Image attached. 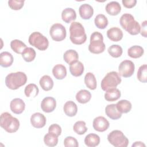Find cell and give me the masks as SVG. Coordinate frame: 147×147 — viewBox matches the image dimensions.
<instances>
[{"label": "cell", "instance_id": "cell-1", "mask_svg": "<svg viewBox=\"0 0 147 147\" xmlns=\"http://www.w3.org/2000/svg\"><path fill=\"white\" fill-rule=\"evenodd\" d=\"M69 38L76 45H81L87 40V35L83 26L79 22H72L69 27Z\"/></svg>", "mask_w": 147, "mask_h": 147}, {"label": "cell", "instance_id": "cell-2", "mask_svg": "<svg viewBox=\"0 0 147 147\" xmlns=\"http://www.w3.org/2000/svg\"><path fill=\"white\" fill-rule=\"evenodd\" d=\"M119 23L122 28L131 35H137L140 33L141 26L139 23L130 14H123L120 18Z\"/></svg>", "mask_w": 147, "mask_h": 147}, {"label": "cell", "instance_id": "cell-3", "mask_svg": "<svg viewBox=\"0 0 147 147\" xmlns=\"http://www.w3.org/2000/svg\"><path fill=\"white\" fill-rule=\"evenodd\" d=\"M27 76L23 72H12L8 74L5 78V84L9 89L14 90L26 84Z\"/></svg>", "mask_w": 147, "mask_h": 147}, {"label": "cell", "instance_id": "cell-4", "mask_svg": "<svg viewBox=\"0 0 147 147\" xmlns=\"http://www.w3.org/2000/svg\"><path fill=\"white\" fill-rule=\"evenodd\" d=\"M0 125L7 132L13 133L16 132L19 129L20 121L9 113L5 112L1 115Z\"/></svg>", "mask_w": 147, "mask_h": 147}, {"label": "cell", "instance_id": "cell-5", "mask_svg": "<svg viewBox=\"0 0 147 147\" xmlns=\"http://www.w3.org/2000/svg\"><path fill=\"white\" fill-rule=\"evenodd\" d=\"M106 46L103 42V35L98 32H94L90 36L88 45L89 51L94 54H99L104 52Z\"/></svg>", "mask_w": 147, "mask_h": 147}, {"label": "cell", "instance_id": "cell-6", "mask_svg": "<svg viewBox=\"0 0 147 147\" xmlns=\"http://www.w3.org/2000/svg\"><path fill=\"white\" fill-rule=\"evenodd\" d=\"M121 80L119 74L116 71L108 72L101 82V88L106 91L110 88L116 87L121 83Z\"/></svg>", "mask_w": 147, "mask_h": 147}, {"label": "cell", "instance_id": "cell-7", "mask_svg": "<svg viewBox=\"0 0 147 147\" xmlns=\"http://www.w3.org/2000/svg\"><path fill=\"white\" fill-rule=\"evenodd\" d=\"M29 43L40 51L46 50L49 46L48 38L38 32H33L29 37Z\"/></svg>", "mask_w": 147, "mask_h": 147}, {"label": "cell", "instance_id": "cell-8", "mask_svg": "<svg viewBox=\"0 0 147 147\" xmlns=\"http://www.w3.org/2000/svg\"><path fill=\"white\" fill-rule=\"evenodd\" d=\"M109 142L115 147H126L129 144V140L123 133L118 130L111 131L107 136Z\"/></svg>", "mask_w": 147, "mask_h": 147}, {"label": "cell", "instance_id": "cell-9", "mask_svg": "<svg viewBox=\"0 0 147 147\" xmlns=\"http://www.w3.org/2000/svg\"><path fill=\"white\" fill-rule=\"evenodd\" d=\"M49 34L53 40L61 41L65 38L67 32L65 28L62 24L56 23L53 24L51 27Z\"/></svg>", "mask_w": 147, "mask_h": 147}, {"label": "cell", "instance_id": "cell-10", "mask_svg": "<svg viewBox=\"0 0 147 147\" xmlns=\"http://www.w3.org/2000/svg\"><path fill=\"white\" fill-rule=\"evenodd\" d=\"M134 69L135 66L133 62L129 60H125L119 65V75L124 78H129L134 74Z\"/></svg>", "mask_w": 147, "mask_h": 147}, {"label": "cell", "instance_id": "cell-11", "mask_svg": "<svg viewBox=\"0 0 147 147\" xmlns=\"http://www.w3.org/2000/svg\"><path fill=\"white\" fill-rule=\"evenodd\" d=\"M92 126L95 130L99 132L106 131L109 127L110 123L106 118L102 116H99L94 118Z\"/></svg>", "mask_w": 147, "mask_h": 147}, {"label": "cell", "instance_id": "cell-12", "mask_svg": "<svg viewBox=\"0 0 147 147\" xmlns=\"http://www.w3.org/2000/svg\"><path fill=\"white\" fill-rule=\"evenodd\" d=\"M56 107V101L53 97L44 98L41 103V108L45 113L52 112Z\"/></svg>", "mask_w": 147, "mask_h": 147}, {"label": "cell", "instance_id": "cell-13", "mask_svg": "<svg viewBox=\"0 0 147 147\" xmlns=\"http://www.w3.org/2000/svg\"><path fill=\"white\" fill-rule=\"evenodd\" d=\"M45 117L40 113H35L30 117V123L36 128H42L46 124Z\"/></svg>", "mask_w": 147, "mask_h": 147}, {"label": "cell", "instance_id": "cell-14", "mask_svg": "<svg viewBox=\"0 0 147 147\" xmlns=\"http://www.w3.org/2000/svg\"><path fill=\"white\" fill-rule=\"evenodd\" d=\"M10 107L13 113L16 114H20L24 111L25 104L21 99L14 98L11 101Z\"/></svg>", "mask_w": 147, "mask_h": 147}, {"label": "cell", "instance_id": "cell-15", "mask_svg": "<svg viewBox=\"0 0 147 147\" xmlns=\"http://www.w3.org/2000/svg\"><path fill=\"white\" fill-rule=\"evenodd\" d=\"M79 13L82 19L89 20L93 16L94 9L90 5L84 3L80 6L79 8Z\"/></svg>", "mask_w": 147, "mask_h": 147}, {"label": "cell", "instance_id": "cell-16", "mask_svg": "<svg viewBox=\"0 0 147 147\" xmlns=\"http://www.w3.org/2000/svg\"><path fill=\"white\" fill-rule=\"evenodd\" d=\"M107 37L112 41H119L123 37L122 30L117 27H113L107 31Z\"/></svg>", "mask_w": 147, "mask_h": 147}, {"label": "cell", "instance_id": "cell-17", "mask_svg": "<svg viewBox=\"0 0 147 147\" xmlns=\"http://www.w3.org/2000/svg\"><path fill=\"white\" fill-rule=\"evenodd\" d=\"M105 113L108 117L113 120L118 119L122 116V113L118 110L115 104L107 105L105 108Z\"/></svg>", "mask_w": 147, "mask_h": 147}, {"label": "cell", "instance_id": "cell-18", "mask_svg": "<svg viewBox=\"0 0 147 147\" xmlns=\"http://www.w3.org/2000/svg\"><path fill=\"white\" fill-rule=\"evenodd\" d=\"M61 18L65 23H70L76 18V13L74 9L69 7L65 8L62 11Z\"/></svg>", "mask_w": 147, "mask_h": 147}, {"label": "cell", "instance_id": "cell-19", "mask_svg": "<svg viewBox=\"0 0 147 147\" xmlns=\"http://www.w3.org/2000/svg\"><path fill=\"white\" fill-rule=\"evenodd\" d=\"M13 60V55L8 52L5 51L0 53V65L2 67L7 68L11 66Z\"/></svg>", "mask_w": 147, "mask_h": 147}, {"label": "cell", "instance_id": "cell-20", "mask_svg": "<svg viewBox=\"0 0 147 147\" xmlns=\"http://www.w3.org/2000/svg\"><path fill=\"white\" fill-rule=\"evenodd\" d=\"M121 94L119 89L112 88L106 91L105 94V99L108 102H114L118 100L121 97Z\"/></svg>", "mask_w": 147, "mask_h": 147}, {"label": "cell", "instance_id": "cell-21", "mask_svg": "<svg viewBox=\"0 0 147 147\" xmlns=\"http://www.w3.org/2000/svg\"><path fill=\"white\" fill-rule=\"evenodd\" d=\"M106 12L111 16H117L121 11V6L117 1H111L109 2L106 6Z\"/></svg>", "mask_w": 147, "mask_h": 147}, {"label": "cell", "instance_id": "cell-22", "mask_svg": "<svg viewBox=\"0 0 147 147\" xmlns=\"http://www.w3.org/2000/svg\"><path fill=\"white\" fill-rule=\"evenodd\" d=\"M52 74L56 79L62 80L67 75L66 67L62 64H57L53 67Z\"/></svg>", "mask_w": 147, "mask_h": 147}, {"label": "cell", "instance_id": "cell-23", "mask_svg": "<svg viewBox=\"0 0 147 147\" xmlns=\"http://www.w3.org/2000/svg\"><path fill=\"white\" fill-rule=\"evenodd\" d=\"M63 110L65 115L68 117L75 116L78 111V107L76 103L71 100L67 101L64 105Z\"/></svg>", "mask_w": 147, "mask_h": 147}, {"label": "cell", "instance_id": "cell-24", "mask_svg": "<svg viewBox=\"0 0 147 147\" xmlns=\"http://www.w3.org/2000/svg\"><path fill=\"white\" fill-rule=\"evenodd\" d=\"M63 59L67 64L71 65L78 61L79 55L76 51L74 49H69L64 52Z\"/></svg>", "mask_w": 147, "mask_h": 147}, {"label": "cell", "instance_id": "cell-25", "mask_svg": "<svg viewBox=\"0 0 147 147\" xmlns=\"http://www.w3.org/2000/svg\"><path fill=\"white\" fill-rule=\"evenodd\" d=\"M69 71L72 75L76 77L80 76L84 72V65L81 61H77L70 65Z\"/></svg>", "mask_w": 147, "mask_h": 147}, {"label": "cell", "instance_id": "cell-26", "mask_svg": "<svg viewBox=\"0 0 147 147\" xmlns=\"http://www.w3.org/2000/svg\"><path fill=\"white\" fill-rule=\"evenodd\" d=\"M84 143L88 147L96 146L100 143V137L94 133L88 134L84 138Z\"/></svg>", "mask_w": 147, "mask_h": 147}, {"label": "cell", "instance_id": "cell-27", "mask_svg": "<svg viewBox=\"0 0 147 147\" xmlns=\"http://www.w3.org/2000/svg\"><path fill=\"white\" fill-rule=\"evenodd\" d=\"M91 98L90 92L86 90H81L76 94V99L80 103L84 104L88 102Z\"/></svg>", "mask_w": 147, "mask_h": 147}, {"label": "cell", "instance_id": "cell-28", "mask_svg": "<svg viewBox=\"0 0 147 147\" xmlns=\"http://www.w3.org/2000/svg\"><path fill=\"white\" fill-rule=\"evenodd\" d=\"M40 85L45 91H49L52 89L53 86V81L49 75H44L40 79Z\"/></svg>", "mask_w": 147, "mask_h": 147}, {"label": "cell", "instance_id": "cell-29", "mask_svg": "<svg viewBox=\"0 0 147 147\" xmlns=\"http://www.w3.org/2000/svg\"><path fill=\"white\" fill-rule=\"evenodd\" d=\"M144 53V50L141 46L134 45L127 50V55L131 58L137 59L141 57Z\"/></svg>", "mask_w": 147, "mask_h": 147}, {"label": "cell", "instance_id": "cell-30", "mask_svg": "<svg viewBox=\"0 0 147 147\" xmlns=\"http://www.w3.org/2000/svg\"><path fill=\"white\" fill-rule=\"evenodd\" d=\"M116 105L117 109L121 113H127L131 109V103L127 100L122 99L118 101Z\"/></svg>", "mask_w": 147, "mask_h": 147}, {"label": "cell", "instance_id": "cell-31", "mask_svg": "<svg viewBox=\"0 0 147 147\" xmlns=\"http://www.w3.org/2000/svg\"><path fill=\"white\" fill-rule=\"evenodd\" d=\"M84 83L87 87L94 90L96 88V80L95 75L91 72H88L84 76Z\"/></svg>", "mask_w": 147, "mask_h": 147}, {"label": "cell", "instance_id": "cell-32", "mask_svg": "<svg viewBox=\"0 0 147 147\" xmlns=\"http://www.w3.org/2000/svg\"><path fill=\"white\" fill-rule=\"evenodd\" d=\"M11 49L18 54H22L24 50L27 48L26 45L21 40L16 39L13 40L10 42Z\"/></svg>", "mask_w": 147, "mask_h": 147}, {"label": "cell", "instance_id": "cell-33", "mask_svg": "<svg viewBox=\"0 0 147 147\" xmlns=\"http://www.w3.org/2000/svg\"><path fill=\"white\" fill-rule=\"evenodd\" d=\"M24 92L26 97L34 98L38 95L39 92V89L37 85L34 83H30L25 87Z\"/></svg>", "mask_w": 147, "mask_h": 147}, {"label": "cell", "instance_id": "cell-34", "mask_svg": "<svg viewBox=\"0 0 147 147\" xmlns=\"http://www.w3.org/2000/svg\"><path fill=\"white\" fill-rule=\"evenodd\" d=\"M94 22L95 26L98 28L100 29H104L108 25V20L105 15L99 14L95 17Z\"/></svg>", "mask_w": 147, "mask_h": 147}, {"label": "cell", "instance_id": "cell-35", "mask_svg": "<svg viewBox=\"0 0 147 147\" xmlns=\"http://www.w3.org/2000/svg\"><path fill=\"white\" fill-rule=\"evenodd\" d=\"M36 51L31 47L26 48L22 53V57L26 62H31L36 57Z\"/></svg>", "mask_w": 147, "mask_h": 147}, {"label": "cell", "instance_id": "cell-36", "mask_svg": "<svg viewBox=\"0 0 147 147\" xmlns=\"http://www.w3.org/2000/svg\"><path fill=\"white\" fill-rule=\"evenodd\" d=\"M44 142L48 146H55L58 143V137L53 133L48 132L44 136Z\"/></svg>", "mask_w": 147, "mask_h": 147}, {"label": "cell", "instance_id": "cell-37", "mask_svg": "<svg viewBox=\"0 0 147 147\" xmlns=\"http://www.w3.org/2000/svg\"><path fill=\"white\" fill-rule=\"evenodd\" d=\"M86 125V122L83 121H79L76 122L73 126L74 131L79 135L84 134L88 129Z\"/></svg>", "mask_w": 147, "mask_h": 147}, {"label": "cell", "instance_id": "cell-38", "mask_svg": "<svg viewBox=\"0 0 147 147\" xmlns=\"http://www.w3.org/2000/svg\"><path fill=\"white\" fill-rule=\"evenodd\" d=\"M108 53L109 55L115 58H117L120 57L123 52V50L122 47L119 45H112L109 47L107 49Z\"/></svg>", "mask_w": 147, "mask_h": 147}, {"label": "cell", "instance_id": "cell-39", "mask_svg": "<svg viewBox=\"0 0 147 147\" xmlns=\"http://www.w3.org/2000/svg\"><path fill=\"white\" fill-rule=\"evenodd\" d=\"M137 79L142 83H146L147 82V65L143 64L141 65L137 72Z\"/></svg>", "mask_w": 147, "mask_h": 147}, {"label": "cell", "instance_id": "cell-40", "mask_svg": "<svg viewBox=\"0 0 147 147\" xmlns=\"http://www.w3.org/2000/svg\"><path fill=\"white\" fill-rule=\"evenodd\" d=\"M64 145L65 147H78L79 146L77 140L71 136H68L64 140Z\"/></svg>", "mask_w": 147, "mask_h": 147}, {"label": "cell", "instance_id": "cell-41", "mask_svg": "<svg viewBox=\"0 0 147 147\" xmlns=\"http://www.w3.org/2000/svg\"><path fill=\"white\" fill-rule=\"evenodd\" d=\"M24 4V1H16L10 0L8 1L9 6L13 10H20Z\"/></svg>", "mask_w": 147, "mask_h": 147}, {"label": "cell", "instance_id": "cell-42", "mask_svg": "<svg viewBox=\"0 0 147 147\" xmlns=\"http://www.w3.org/2000/svg\"><path fill=\"white\" fill-rule=\"evenodd\" d=\"M48 132L53 133L59 137L61 133V128L58 124L54 123L51 125L48 128Z\"/></svg>", "mask_w": 147, "mask_h": 147}, {"label": "cell", "instance_id": "cell-43", "mask_svg": "<svg viewBox=\"0 0 147 147\" xmlns=\"http://www.w3.org/2000/svg\"><path fill=\"white\" fill-rule=\"evenodd\" d=\"M122 3L124 7L130 9L135 6L137 3L136 0H122Z\"/></svg>", "mask_w": 147, "mask_h": 147}, {"label": "cell", "instance_id": "cell-44", "mask_svg": "<svg viewBox=\"0 0 147 147\" xmlns=\"http://www.w3.org/2000/svg\"><path fill=\"white\" fill-rule=\"evenodd\" d=\"M146 20L142 22L141 29L140 30L141 34L144 37H146Z\"/></svg>", "mask_w": 147, "mask_h": 147}, {"label": "cell", "instance_id": "cell-45", "mask_svg": "<svg viewBox=\"0 0 147 147\" xmlns=\"http://www.w3.org/2000/svg\"><path fill=\"white\" fill-rule=\"evenodd\" d=\"M133 146H145V145L142 143V142L140 141H136L135 142L133 145H132V147Z\"/></svg>", "mask_w": 147, "mask_h": 147}]
</instances>
